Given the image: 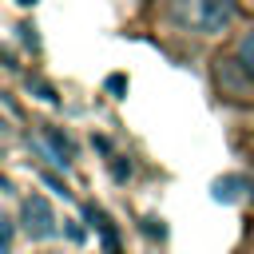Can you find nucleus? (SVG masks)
I'll return each instance as SVG.
<instances>
[{"instance_id":"nucleus-1","label":"nucleus","mask_w":254,"mask_h":254,"mask_svg":"<svg viewBox=\"0 0 254 254\" xmlns=\"http://www.w3.org/2000/svg\"><path fill=\"white\" fill-rule=\"evenodd\" d=\"M175 16L179 28L198 36V40H218L226 32H234L242 4L238 0H175Z\"/></svg>"},{"instance_id":"nucleus-2","label":"nucleus","mask_w":254,"mask_h":254,"mask_svg":"<svg viewBox=\"0 0 254 254\" xmlns=\"http://www.w3.org/2000/svg\"><path fill=\"white\" fill-rule=\"evenodd\" d=\"M210 83H214V95L230 107H250L254 111V75L230 56V52H218L210 60Z\"/></svg>"},{"instance_id":"nucleus-3","label":"nucleus","mask_w":254,"mask_h":254,"mask_svg":"<svg viewBox=\"0 0 254 254\" xmlns=\"http://www.w3.org/2000/svg\"><path fill=\"white\" fill-rule=\"evenodd\" d=\"M12 206H16V218H20V230H24L28 242L44 246V242L60 238V214H56V206H52V198L44 190H28Z\"/></svg>"},{"instance_id":"nucleus-4","label":"nucleus","mask_w":254,"mask_h":254,"mask_svg":"<svg viewBox=\"0 0 254 254\" xmlns=\"http://www.w3.org/2000/svg\"><path fill=\"white\" fill-rule=\"evenodd\" d=\"M36 147L48 155V163L52 167H60V171H67L71 163H75V147H71V139L60 131V127H52V123H40L36 127Z\"/></svg>"},{"instance_id":"nucleus-5","label":"nucleus","mask_w":254,"mask_h":254,"mask_svg":"<svg viewBox=\"0 0 254 254\" xmlns=\"http://www.w3.org/2000/svg\"><path fill=\"white\" fill-rule=\"evenodd\" d=\"M250 75H254V24H246L242 32H234V40H230V48H226Z\"/></svg>"},{"instance_id":"nucleus-6","label":"nucleus","mask_w":254,"mask_h":254,"mask_svg":"<svg viewBox=\"0 0 254 254\" xmlns=\"http://www.w3.org/2000/svg\"><path fill=\"white\" fill-rule=\"evenodd\" d=\"M234 254H254V218H250V222L242 226V238H238Z\"/></svg>"},{"instance_id":"nucleus-7","label":"nucleus","mask_w":254,"mask_h":254,"mask_svg":"<svg viewBox=\"0 0 254 254\" xmlns=\"http://www.w3.org/2000/svg\"><path fill=\"white\" fill-rule=\"evenodd\" d=\"M238 4H246V8H250V12H254V0H238Z\"/></svg>"}]
</instances>
